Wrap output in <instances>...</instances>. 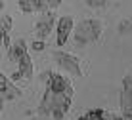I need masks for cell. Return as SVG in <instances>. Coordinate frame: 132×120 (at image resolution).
<instances>
[{
    "label": "cell",
    "instance_id": "14",
    "mask_svg": "<svg viewBox=\"0 0 132 120\" xmlns=\"http://www.w3.org/2000/svg\"><path fill=\"white\" fill-rule=\"evenodd\" d=\"M128 31H132V17H126V19H122L119 23V33L121 34L128 33Z\"/></svg>",
    "mask_w": 132,
    "mask_h": 120
},
{
    "label": "cell",
    "instance_id": "11",
    "mask_svg": "<svg viewBox=\"0 0 132 120\" xmlns=\"http://www.w3.org/2000/svg\"><path fill=\"white\" fill-rule=\"evenodd\" d=\"M79 120H107V113L103 109H90Z\"/></svg>",
    "mask_w": 132,
    "mask_h": 120
},
{
    "label": "cell",
    "instance_id": "3",
    "mask_svg": "<svg viewBox=\"0 0 132 120\" xmlns=\"http://www.w3.org/2000/svg\"><path fill=\"white\" fill-rule=\"evenodd\" d=\"M52 61L56 63L60 69L67 72V75H73V76H82V69H80V59L77 57L75 53H69V52H61V50H54L52 52Z\"/></svg>",
    "mask_w": 132,
    "mask_h": 120
},
{
    "label": "cell",
    "instance_id": "1",
    "mask_svg": "<svg viewBox=\"0 0 132 120\" xmlns=\"http://www.w3.org/2000/svg\"><path fill=\"white\" fill-rule=\"evenodd\" d=\"M71 103H73L71 95L44 88L42 99H40V105H38V113L42 116H50L52 120H63L71 109Z\"/></svg>",
    "mask_w": 132,
    "mask_h": 120
},
{
    "label": "cell",
    "instance_id": "6",
    "mask_svg": "<svg viewBox=\"0 0 132 120\" xmlns=\"http://www.w3.org/2000/svg\"><path fill=\"white\" fill-rule=\"evenodd\" d=\"M35 76V67H33V61H31L29 53H25L23 57L17 61V69L10 75V80L15 84V82H31Z\"/></svg>",
    "mask_w": 132,
    "mask_h": 120
},
{
    "label": "cell",
    "instance_id": "8",
    "mask_svg": "<svg viewBox=\"0 0 132 120\" xmlns=\"http://www.w3.org/2000/svg\"><path fill=\"white\" fill-rule=\"evenodd\" d=\"M73 31H75V21H73L71 15L57 17V23H56V44L63 46L67 40L71 38Z\"/></svg>",
    "mask_w": 132,
    "mask_h": 120
},
{
    "label": "cell",
    "instance_id": "16",
    "mask_svg": "<svg viewBox=\"0 0 132 120\" xmlns=\"http://www.w3.org/2000/svg\"><path fill=\"white\" fill-rule=\"evenodd\" d=\"M4 10V0H0V12Z\"/></svg>",
    "mask_w": 132,
    "mask_h": 120
},
{
    "label": "cell",
    "instance_id": "12",
    "mask_svg": "<svg viewBox=\"0 0 132 120\" xmlns=\"http://www.w3.org/2000/svg\"><path fill=\"white\" fill-rule=\"evenodd\" d=\"M23 13H35V0H15Z\"/></svg>",
    "mask_w": 132,
    "mask_h": 120
},
{
    "label": "cell",
    "instance_id": "15",
    "mask_svg": "<svg viewBox=\"0 0 132 120\" xmlns=\"http://www.w3.org/2000/svg\"><path fill=\"white\" fill-rule=\"evenodd\" d=\"M31 48H33L35 52H42V50L46 48V44H44L42 40H33V42H31Z\"/></svg>",
    "mask_w": 132,
    "mask_h": 120
},
{
    "label": "cell",
    "instance_id": "10",
    "mask_svg": "<svg viewBox=\"0 0 132 120\" xmlns=\"http://www.w3.org/2000/svg\"><path fill=\"white\" fill-rule=\"evenodd\" d=\"M27 48H29V44L25 42L23 38H17V40H13L12 46H10V50L6 52V57H8V61L10 63H17L21 57H23L25 53H29L27 52Z\"/></svg>",
    "mask_w": 132,
    "mask_h": 120
},
{
    "label": "cell",
    "instance_id": "5",
    "mask_svg": "<svg viewBox=\"0 0 132 120\" xmlns=\"http://www.w3.org/2000/svg\"><path fill=\"white\" fill-rule=\"evenodd\" d=\"M56 13L54 12H46V13H40L38 19L35 21L33 25V33L36 36V40H46L50 34H52V31L56 29Z\"/></svg>",
    "mask_w": 132,
    "mask_h": 120
},
{
    "label": "cell",
    "instance_id": "13",
    "mask_svg": "<svg viewBox=\"0 0 132 120\" xmlns=\"http://www.w3.org/2000/svg\"><path fill=\"white\" fill-rule=\"evenodd\" d=\"M84 2H86V6L94 8V10H100V8H105L111 0H84Z\"/></svg>",
    "mask_w": 132,
    "mask_h": 120
},
{
    "label": "cell",
    "instance_id": "9",
    "mask_svg": "<svg viewBox=\"0 0 132 120\" xmlns=\"http://www.w3.org/2000/svg\"><path fill=\"white\" fill-rule=\"evenodd\" d=\"M12 25H13V17L10 13H2V15H0V46H2L6 52L12 46V40H10Z\"/></svg>",
    "mask_w": 132,
    "mask_h": 120
},
{
    "label": "cell",
    "instance_id": "2",
    "mask_svg": "<svg viewBox=\"0 0 132 120\" xmlns=\"http://www.w3.org/2000/svg\"><path fill=\"white\" fill-rule=\"evenodd\" d=\"M102 36H103V21L96 19V17L80 19L75 25V31H73V40L79 48L98 42Z\"/></svg>",
    "mask_w": 132,
    "mask_h": 120
},
{
    "label": "cell",
    "instance_id": "4",
    "mask_svg": "<svg viewBox=\"0 0 132 120\" xmlns=\"http://www.w3.org/2000/svg\"><path fill=\"white\" fill-rule=\"evenodd\" d=\"M121 116L132 118V72H126L121 80Z\"/></svg>",
    "mask_w": 132,
    "mask_h": 120
},
{
    "label": "cell",
    "instance_id": "7",
    "mask_svg": "<svg viewBox=\"0 0 132 120\" xmlns=\"http://www.w3.org/2000/svg\"><path fill=\"white\" fill-rule=\"evenodd\" d=\"M23 90L19 86H15L10 80V76H6L4 72H0V109L4 107L6 101H13L17 97H21Z\"/></svg>",
    "mask_w": 132,
    "mask_h": 120
}]
</instances>
